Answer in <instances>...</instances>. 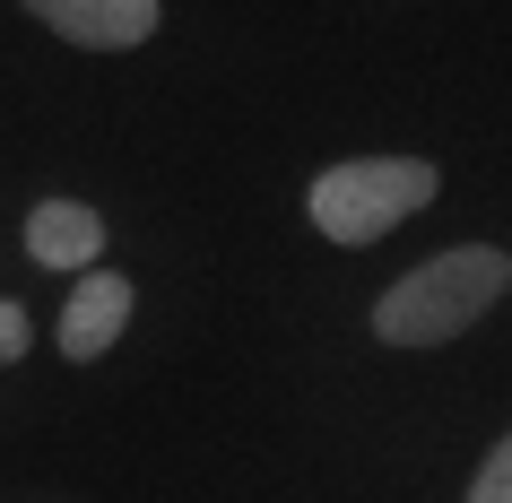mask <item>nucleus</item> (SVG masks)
<instances>
[{
  "label": "nucleus",
  "mask_w": 512,
  "mask_h": 503,
  "mask_svg": "<svg viewBox=\"0 0 512 503\" xmlns=\"http://www.w3.org/2000/svg\"><path fill=\"white\" fill-rule=\"evenodd\" d=\"M35 18L70 44H96V53H122V44H148L157 27V0H27Z\"/></svg>",
  "instance_id": "nucleus-3"
},
{
  "label": "nucleus",
  "mask_w": 512,
  "mask_h": 503,
  "mask_svg": "<svg viewBox=\"0 0 512 503\" xmlns=\"http://www.w3.org/2000/svg\"><path fill=\"white\" fill-rule=\"evenodd\" d=\"M122 321H131V278L87 269L79 295H70V313H61V356H105L122 339Z\"/></svg>",
  "instance_id": "nucleus-4"
},
{
  "label": "nucleus",
  "mask_w": 512,
  "mask_h": 503,
  "mask_svg": "<svg viewBox=\"0 0 512 503\" xmlns=\"http://www.w3.org/2000/svg\"><path fill=\"white\" fill-rule=\"evenodd\" d=\"M504 287H512V261H504V252L460 243V252L426 261L417 278H400V287L382 295V304H374V330L391 347H434V339H452V330H469Z\"/></svg>",
  "instance_id": "nucleus-1"
},
{
  "label": "nucleus",
  "mask_w": 512,
  "mask_h": 503,
  "mask_svg": "<svg viewBox=\"0 0 512 503\" xmlns=\"http://www.w3.org/2000/svg\"><path fill=\"white\" fill-rule=\"evenodd\" d=\"M27 252L44 269H96V252H105V217L79 209V200H44V209L27 217Z\"/></svg>",
  "instance_id": "nucleus-5"
},
{
  "label": "nucleus",
  "mask_w": 512,
  "mask_h": 503,
  "mask_svg": "<svg viewBox=\"0 0 512 503\" xmlns=\"http://www.w3.org/2000/svg\"><path fill=\"white\" fill-rule=\"evenodd\" d=\"M18 347H27V313H18V304H0V356H18Z\"/></svg>",
  "instance_id": "nucleus-7"
},
{
  "label": "nucleus",
  "mask_w": 512,
  "mask_h": 503,
  "mask_svg": "<svg viewBox=\"0 0 512 503\" xmlns=\"http://www.w3.org/2000/svg\"><path fill=\"white\" fill-rule=\"evenodd\" d=\"M469 503H512V434L495 443V460L478 469V486H469Z\"/></svg>",
  "instance_id": "nucleus-6"
},
{
  "label": "nucleus",
  "mask_w": 512,
  "mask_h": 503,
  "mask_svg": "<svg viewBox=\"0 0 512 503\" xmlns=\"http://www.w3.org/2000/svg\"><path fill=\"white\" fill-rule=\"evenodd\" d=\"M434 200V165L417 157H356V165H330L322 183H313V226L330 243H374L391 235L408 209H426Z\"/></svg>",
  "instance_id": "nucleus-2"
}]
</instances>
